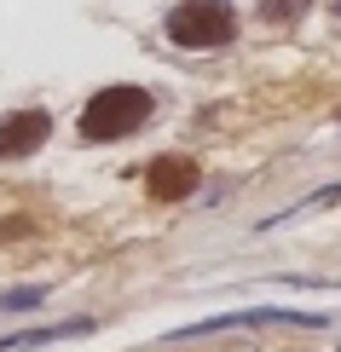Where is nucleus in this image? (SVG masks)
<instances>
[{"instance_id":"obj_1","label":"nucleus","mask_w":341,"mask_h":352,"mask_svg":"<svg viewBox=\"0 0 341 352\" xmlns=\"http://www.w3.org/2000/svg\"><path fill=\"white\" fill-rule=\"evenodd\" d=\"M151 122V93L145 87H99L81 110V139L93 144H110V139H127Z\"/></svg>"},{"instance_id":"obj_2","label":"nucleus","mask_w":341,"mask_h":352,"mask_svg":"<svg viewBox=\"0 0 341 352\" xmlns=\"http://www.w3.org/2000/svg\"><path fill=\"white\" fill-rule=\"evenodd\" d=\"M168 35L191 52H209V47H226L237 35V12L231 0H180L168 12Z\"/></svg>"},{"instance_id":"obj_3","label":"nucleus","mask_w":341,"mask_h":352,"mask_svg":"<svg viewBox=\"0 0 341 352\" xmlns=\"http://www.w3.org/2000/svg\"><path fill=\"white\" fill-rule=\"evenodd\" d=\"M47 133H52V116L47 110H12V116H0V162H18V156L41 151Z\"/></svg>"},{"instance_id":"obj_4","label":"nucleus","mask_w":341,"mask_h":352,"mask_svg":"<svg viewBox=\"0 0 341 352\" xmlns=\"http://www.w3.org/2000/svg\"><path fill=\"white\" fill-rule=\"evenodd\" d=\"M203 168L191 162V156H156L151 168H145V190H151L156 202H185L191 190H197Z\"/></svg>"},{"instance_id":"obj_5","label":"nucleus","mask_w":341,"mask_h":352,"mask_svg":"<svg viewBox=\"0 0 341 352\" xmlns=\"http://www.w3.org/2000/svg\"><path fill=\"white\" fill-rule=\"evenodd\" d=\"M307 6H313V0H260V18L266 23H289V18H301Z\"/></svg>"},{"instance_id":"obj_6","label":"nucleus","mask_w":341,"mask_h":352,"mask_svg":"<svg viewBox=\"0 0 341 352\" xmlns=\"http://www.w3.org/2000/svg\"><path fill=\"white\" fill-rule=\"evenodd\" d=\"M47 289H12V295H0V312H23V306H35Z\"/></svg>"}]
</instances>
